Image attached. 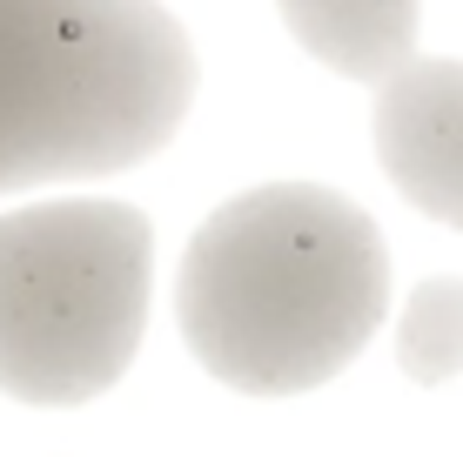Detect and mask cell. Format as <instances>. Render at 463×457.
<instances>
[{"mask_svg": "<svg viewBox=\"0 0 463 457\" xmlns=\"http://www.w3.org/2000/svg\"><path fill=\"white\" fill-rule=\"evenodd\" d=\"M390 256L376 223L316 182H269L195 229L175 282L195 364L249 397L329 384L376 337Z\"/></svg>", "mask_w": 463, "mask_h": 457, "instance_id": "1", "label": "cell"}, {"mask_svg": "<svg viewBox=\"0 0 463 457\" xmlns=\"http://www.w3.org/2000/svg\"><path fill=\"white\" fill-rule=\"evenodd\" d=\"M195 47L155 0H0V195L168 148Z\"/></svg>", "mask_w": 463, "mask_h": 457, "instance_id": "2", "label": "cell"}, {"mask_svg": "<svg viewBox=\"0 0 463 457\" xmlns=\"http://www.w3.org/2000/svg\"><path fill=\"white\" fill-rule=\"evenodd\" d=\"M155 229L128 202H34L0 215V390L88 404L135 364Z\"/></svg>", "mask_w": 463, "mask_h": 457, "instance_id": "3", "label": "cell"}, {"mask_svg": "<svg viewBox=\"0 0 463 457\" xmlns=\"http://www.w3.org/2000/svg\"><path fill=\"white\" fill-rule=\"evenodd\" d=\"M383 176L423 215L463 229V61H410L376 88Z\"/></svg>", "mask_w": 463, "mask_h": 457, "instance_id": "4", "label": "cell"}, {"mask_svg": "<svg viewBox=\"0 0 463 457\" xmlns=\"http://www.w3.org/2000/svg\"><path fill=\"white\" fill-rule=\"evenodd\" d=\"M302 54H316L329 74L363 88H383L396 68L417 61L423 0H276Z\"/></svg>", "mask_w": 463, "mask_h": 457, "instance_id": "5", "label": "cell"}, {"mask_svg": "<svg viewBox=\"0 0 463 457\" xmlns=\"http://www.w3.org/2000/svg\"><path fill=\"white\" fill-rule=\"evenodd\" d=\"M396 364H403V376H417V384L463 376V276H437L403 303Z\"/></svg>", "mask_w": 463, "mask_h": 457, "instance_id": "6", "label": "cell"}]
</instances>
